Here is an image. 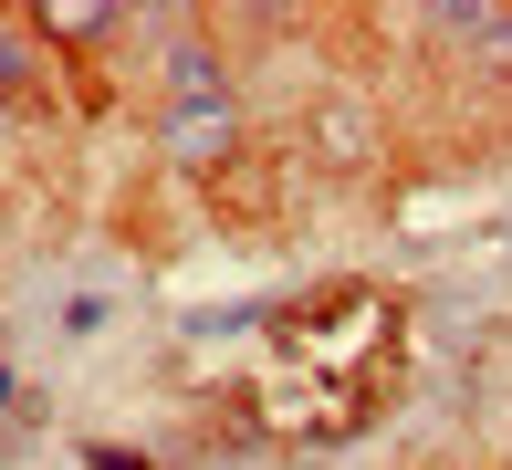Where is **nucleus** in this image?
<instances>
[{
  "label": "nucleus",
  "mask_w": 512,
  "mask_h": 470,
  "mask_svg": "<svg viewBox=\"0 0 512 470\" xmlns=\"http://www.w3.org/2000/svg\"><path fill=\"white\" fill-rule=\"evenodd\" d=\"M157 136H168L178 168L220 157V147H230V84H220V94H168V126H157Z\"/></svg>",
  "instance_id": "nucleus-1"
},
{
  "label": "nucleus",
  "mask_w": 512,
  "mask_h": 470,
  "mask_svg": "<svg viewBox=\"0 0 512 470\" xmlns=\"http://www.w3.org/2000/svg\"><path fill=\"white\" fill-rule=\"evenodd\" d=\"M429 32H439V42H460V53H481L492 74H512V21H492V11H439Z\"/></svg>",
  "instance_id": "nucleus-3"
},
{
  "label": "nucleus",
  "mask_w": 512,
  "mask_h": 470,
  "mask_svg": "<svg viewBox=\"0 0 512 470\" xmlns=\"http://www.w3.org/2000/svg\"><path fill=\"white\" fill-rule=\"evenodd\" d=\"M314 147H324V168H366V94H356V84H324Z\"/></svg>",
  "instance_id": "nucleus-2"
}]
</instances>
